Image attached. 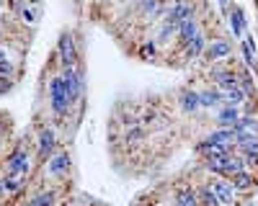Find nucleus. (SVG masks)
<instances>
[{
	"label": "nucleus",
	"mask_w": 258,
	"mask_h": 206,
	"mask_svg": "<svg viewBox=\"0 0 258 206\" xmlns=\"http://www.w3.org/2000/svg\"><path fill=\"white\" fill-rule=\"evenodd\" d=\"M222 98H225L227 103H230V106H240V103H243V101H246V91H243V88H240V85H235V88H233V91H227V93H225Z\"/></svg>",
	"instance_id": "aec40b11"
},
{
	"label": "nucleus",
	"mask_w": 258,
	"mask_h": 206,
	"mask_svg": "<svg viewBox=\"0 0 258 206\" xmlns=\"http://www.w3.org/2000/svg\"><path fill=\"white\" fill-rule=\"evenodd\" d=\"M196 34H199V23H196V18H194V16L178 23V39H181V44H189Z\"/></svg>",
	"instance_id": "9d476101"
},
{
	"label": "nucleus",
	"mask_w": 258,
	"mask_h": 206,
	"mask_svg": "<svg viewBox=\"0 0 258 206\" xmlns=\"http://www.w3.org/2000/svg\"><path fill=\"white\" fill-rule=\"evenodd\" d=\"M225 3H227V0H220V5H225Z\"/></svg>",
	"instance_id": "72a5a7b5"
},
{
	"label": "nucleus",
	"mask_w": 258,
	"mask_h": 206,
	"mask_svg": "<svg viewBox=\"0 0 258 206\" xmlns=\"http://www.w3.org/2000/svg\"><path fill=\"white\" fill-rule=\"evenodd\" d=\"M181 108L189 111V113L199 111L202 108L199 106V93H194V91H184V93H181Z\"/></svg>",
	"instance_id": "4468645a"
},
{
	"label": "nucleus",
	"mask_w": 258,
	"mask_h": 206,
	"mask_svg": "<svg viewBox=\"0 0 258 206\" xmlns=\"http://www.w3.org/2000/svg\"><path fill=\"white\" fill-rule=\"evenodd\" d=\"M49 103H52V111H54L57 116H62V113L72 106L62 78H52V80H49Z\"/></svg>",
	"instance_id": "f257e3e1"
},
{
	"label": "nucleus",
	"mask_w": 258,
	"mask_h": 206,
	"mask_svg": "<svg viewBox=\"0 0 258 206\" xmlns=\"http://www.w3.org/2000/svg\"><path fill=\"white\" fill-rule=\"evenodd\" d=\"M230 28H233V34L240 39L243 36V10L240 8H235L233 13H230Z\"/></svg>",
	"instance_id": "412c9836"
},
{
	"label": "nucleus",
	"mask_w": 258,
	"mask_h": 206,
	"mask_svg": "<svg viewBox=\"0 0 258 206\" xmlns=\"http://www.w3.org/2000/svg\"><path fill=\"white\" fill-rule=\"evenodd\" d=\"M191 16H194L191 3H186V0H178V3H173L168 10H165V21H163V23H173V26H178L181 21H186V18H191Z\"/></svg>",
	"instance_id": "39448f33"
},
{
	"label": "nucleus",
	"mask_w": 258,
	"mask_h": 206,
	"mask_svg": "<svg viewBox=\"0 0 258 206\" xmlns=\"http://www.w3.org/2000/svg\"><path fill=\"white\" fill-rule=\"evenodd\" d=\"M233 142H235V131L233 129H217V131H212V134L199 144V147H196V150H199V152H204L207 150V147H233Z\"/></svg>",
	"instance_id": "7ed1b4c3"
},
{
	"label": "nucleus",
	"mask_w": 258,
	"mask_h": 206,
	"mask_svg": "<svg viewBox=\"0 0 258 206\" xmlns=\"http://www.w3.org/2000/svg\"><path fill=\"white\" fill-rule=\"evenodd\" d=\"M5 170H8V178H10V181H18V183H21V178H26L28 170H31V165H28V155H26V150H21V147H18V150L8 157Z\"/></svg>",
	"instance_id": "f03ea898"
},
{
	"label": "nucleus",
	"mask_w": 258,
	"mask_h": 206,
	"mask_svg": "<svg viewBox=\"0 0 258 206\" xmlns=\"http://www.w3.org/2000/svg\"><path fill=\"white\" fill-rule=\"evenodd\" d=\"M253 52H256V44H253V36H248L243 41V57H246L248 65H253Z\"/></svg>",
	"instance_id": "5701e85b"
},
{
	"label": "nucleus",
	"mask_w": 258,
	"mask_h": 206,
	"mask_svg": "<svg viewBox=\"0 0 258 206\" xmlns=\"http://www.w3.org/2000/svg\"><path fill=\"white\" fill-rule=\"evenodd\" d=\"M207 49V41H204V36L202 34H196L189 44H186V57H189V60H194V57H199L202 52Z\"/></svg>",
	"instance_id": "a211bd4d"
},
{
	"label": "nucleus",
	"mask_w": 258,
	"mask_h": 206,
	"mask_svg": "<svg viewBox=\"0 0 258 206\" xmlns=\"http://www.w3.org/2000/svg\"><path fill=\"white\" fill-rule=\"evenodd\" d=\"M52 150H54V131L52 129H41V134H39V155L49 157Z\"/></svg>",
	"instance_id": "f8f14e48"
},
{
	"label": "nucleus",
	"mask_w": 258,
	"mask_h": 206,
	"mask_svg": "<svg viewBox=\"0 0 258 206\" xmlns=\"http://www.w3.org/2000/svg\"><path fill=\"white\" fill-rule=\"evenodd\" d=\"M65 88H67V96H70V103H75L80 96H83V75L75 67H65Z\"/></svg>",
	"instance_id": "20e7f679"
},
{
	"label": "nucleus",
	"mask_w": 258,
	"mask_h": 206,
	"mask_svg": "<svg viewBox=\"0 0 258 206\" xmlns=\"http://www.w3.org/2000/svg\"><path fill=\"white\" fill-rule=\"evenodd\" d=\"M23 206H34V201H28V204H23Z\"/></svg>",
	"instance_id": "2f4dec72"
},
{
	"label": "nucleus",
	"mask_w": 258,
	"mask_h": 206,
	"mask_svg": "<svg viewBox=\"0 0 258 206\" xmlns=\"http://www.w3.org/2000/svg\"><path fill=\"white\" fill-rule=\"evenodd\" d=\"M196 199H199V206H220V199L215 196V191L209 186H204L199 194H196Z\"/></svg>",
	"instance_id": "6ab92c4d"
},
{
	"label": "nucleus",
	"mask_w": 258,
	"mask_h": 206,
	"mask_svg": "<svg viewBox=\"0 0 258 206\" xmlns=\"http://www.w3.org/2000/svg\"><path fill=\"white\" fill-rule=\"evenodd\" d=\"M230 52H233V44L225 41V39H220V41H212L204 54H207L209 62H217V60H225V57L230 54Z\"/></svg>",
	"instance_id": "6e6552de"
},
{
	"label": "nucleus",
	"mask_w": 258,
	"mask_h": 206,
	"mask_svg": "<svg viewBox=\"0 0 258 206\" xmlns=\"http://www.w3.org/2000/svg\"><path fill=\"white\" fill-rule=\"evenodd\" d=\"M209 188L215 191V196L220 199V204H233L235 201V188L233 183L227 181V178H217V181H212Z\"/></svg>",
	"instance_id": "0eeeda50"
},
{
	"label": "nucleus",
	"mask_w": 258,
	"mask_h": 206,
	"mask_svg": "<svg viewBox=\"0 0 258 206\" xmlns=\"http://www.w3.org/2000/svg\"><path fill=\"white\" fill-rule=\"evenodd\" d=\"M10 72H13V62H8V60H0V75H10Z\"/></svg>",
	"instance_id": "cd10ccee"
},
{
	"label": "nucleus",
	"mask_w": 258,
	"mask_h": 206,
	"mask_svg": "<svg viewBox=\"0 0 258 206\" xmlns=\"http://www.w3.org/2000/svg\"><path fill=\"white\" fill-rule=\"evenodd\" d=\"M10 91V78H0V96Z\"/></svg>",
	"instance_id": "c85d7f7f"
},
{
	"label": "nucleus",
	"mask_w": 258,
	"mask_h": 206,
	"mask_svg": "<svg viewBox=\"0 0 258 206\" xmlns=\"http://www.w3.org/2000/svg\"><path fill=\"white\" fill-rule=\"evenodd\" d=\"M235 142H238L235 147L240 155H258V137H240Z\"/></svg>",
	"instance_id": "dca6fc26"
},
{
	"label": "nucleus",
	"mask_w": 258,
	"mask_h": 206,
	"mask_svg": "<svg viewBox=\"0 0 258 206\" xmlns=\"http://www.w3.org/2000/svg\"><path fill=\"white\" fill-rule=\"evenodd\" d=\"M155 52H158V44L155 41H145L142 49H140V57H155Z\"/></svg>",
	"instance_id": "393cba45"
},
{
	"label": "nucleus",
	"mask_w": 258,
	"mask_h": 206,
	"mask_svg": "<svg viewBox=\"0 0 258 206\" xmlns=\"http://www.w3.org/2000/svg\"><path fill=\"white\" fill-rule=\"evenodd\" d=\"M10 191V181H0V196H5Z\"/></svg>",
	"instance_id": "c756f323"
},
{
	"label": "nucleus",
	"mask_w": 258,
	"mask_h": 206,
	"mask_svg": "<svg viewBox=\"0 0 258 206\" xmlns=\"http://www.w3.org/2000/svg\"><path fill=\"white\" fill-rule=\"evenodd\" d=\"M240 88L246 91V96H256V85H253V78L248 75V72H243V78H240Z\"/></svg>",
	"instance_id": "b1692460"
},
{
	"label": "nucleus",
	"mask_w": 258,
	"mask_h": 206,
	"mask_svg": "<svg viewBox=\"0 0 258 206\" xmlns=\"http://www.w3.org/2000/svg\"><path fill=\"white\" fill-rule=\"evenodd\" d=\"M176 206H178V204H176Z\"/></svg>",
	"instance_id": "e433bc0d"
},
{
	"label": "nucleus",
	"mask_w": 258,
	"mask_h": 206,
	"mask_svg": "<svg viewBox=\"0 0 258 206\" xmlns=\"http://www.w3.org/2000/svg\"><path fill=\"white\" fill-rule=\"evenodd\" d=\"M21 18H23L26 23H36V13H34L31 8H26V5H23V8H21Z\"/></svg>",
	"instance_id": "a878e982"
},
{
	"label": "nucleus",
	"mask_w": 258,
	"mask_h": 206,
	"mask_svg": "<svg viewBox=\"0 0 258 206\" xmlns=\"http://www.w3.org/2000/svg\"><path fill=\"white\" fill-rule=\"evenodd\" d=\"M26 3H39V0H26Z\"/></svg>",
	"instance_id": "473e14b6"
},
{
	"label": "nucleus",
	"mask_w": 258,
	"mask_h": 206,
	"mask_svg": "<svg viewBox=\"0 0 258 206\" xmlns=\"http://www.w3.org/2000/svg\"><path fill=\"white\" fill-rule=\"evenodd\" d=\"M142 134L145 131L140 126H132V131H127V142H137V139H142Z\"/></svg>",
	"instance_id": "bb28decb"
},
{
	"label": "nucleus",
	"mask_w": 258,
	"mask_h": 206,
	"mask_svg": "<svg viewBox=\"0 0 258 206\" xmlns=\"http://www.w3.org/2000/svg\"><path fill=\"white\" fill-rule=\"evenodd\" d=\"M0 60H5V52L3 49H0Z\"/></svg>",
	"instance_id": "7c9ffc66"
},
{
	"label": "nucleus",
	"mask_w": 258,
	"mask_h": 206,
	"mask_svg": "<svg viewBox=\"0 0 258 206\" xmlns=\"http://www.w3.org/2000/svg\"><path fill=\"white\" fill-rule=\"evenodd\" d=\"M238 119H240V106H227L217 113V121H220V126H225V129H230L233 124H238Z\"/></svg>",
	"instance_id": "9b49d317"
},
{
	"label": "nucleus",
	"mask_w": 258,
	"mask_h": 206,
	"mask_svg": "<svg viewBox=\"0 0 258 206\" xmlns=\"http://www.w3.org/2000/svg\"><path fill=\"white\" fill-rule=\"evenodd\" d=\"M137 3H142V0H137Z\"/></svg>",
	"instance_id": "c9c22d12"
},
{
	"label": "nucleus",
	"mask_w": 258,
	"mask_h": 206,
	"mask_svg": "<svg viewBox=\"0 0 258 206\" xmlns=\"http://www.w3.org/2000/svg\"><path fill=\"white\" fill-rule=\"evenodd\" d=\"M0 13H3V3H0Z\"/></svg>",
	"instance_id": "f704fd0d"
},
{
	"label": "nucleus",
	"mask_w": 258,
	"mask_h": 206,
	"mask_svg": "<svg viewBox=\"0 0 258 206\" xmlns=\"http://www.w3.org/2000/svg\"><path fill=\"white\" fill-rule=\"evenodd\" d=\"M57 52L62 57V65L65 67H75V60H78V54H75V41H72V34H62L57 41Z\"/></svg>",
	"instance_id": "423d86ee"
},
{
	"label": "nucleus",
	"mask_w": 258,
	"mask_h": 206,
	"mask_svg": "<svg viewBox=\"0 0 258 206\" xmlns=\"http://www.w3.org/2000/svg\"><path fill=\"white\" fill-rule=\"evenodd\" d=\"M225 98H222V93H217V91H202L199 93V106L202 108H215V106H220Z\"/></svg>",
	"instance_id": "2eb2a0df"
},
{
	"label": "nucleus",
	"mask_w": 258,
	"mask_h": 206,
	"mask_svg": "<svg viewBox=\"0 0 258 206\" xmlns=\"http://www.w3.org/2000/svg\"><path fill=\"white\" fill-rule=\"evenodd\" d=\"M67 168H70V157H67V152H59V155H54V157L49 160L47 175H52V178H62V175L67 173Z\"/></svg>",
	"instance_id": "1a4fd4ad"
},
{
	"label": "nucleus",
	"mask_w": 258,
	"mask_h": 206,
	"mask_svg": "<svg viewBox=\"0 0 258 206\" xmlns=\"http://www.w3.org/2000/svg\"><path fill=\"white\" fill-rule=\"evenodd\" d=\"M54 201H57V194L54 191H47V194H39L34 199V206H54Z\"/></svg>",
	"instance_id": "4be33fe9"
},
{
	"label": "nucleus",
	"mask_w": 258,
	"mask_h": 206,
	"mask_svg": "<svg viewBox=\"0 0 258 206\" xmlns=\"http://www.w3.org/2000/svg\"><path fill=\"white\" fill-rule=\"evenodd\" d=\"M230 183H233L235 191H251V186H253V175L246 173V170H240V173H235L233 178H230Z\"/></svg>",
	"instance_id": "f3484780"
},
{
	"label": "nucleus",
	"mask_w": 258,
	"mask_h": 206,
	"mask_svg": "<svg viewBox=\"0 0 258 206\" xmlns=\"http://www.w3.org/2000/svg\"><path fill=\"white\" fill-rule=\"evenodd\" d=\"M176 204L178 206H199V199H196L191 186H184V188L176 191Z\"/></svg>",
	"instance_id": "ddd939ff"
}]
</instances>
